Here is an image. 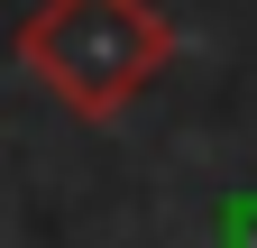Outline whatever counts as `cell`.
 Returning a JSON list of instances; mask_svg holds the SVG:
<instances>
[{
	"mask_svg": "<svg viewBox=\"0 0 257 248\" xmlns=\"http://www.w3.org/2000/svg\"><path fill=\"white\" fill-rule=\"evenodd\" d=\"M19 65L101 129L175 65V19L156 0H37L19 19Z\"/></svg>",
	"mask_w": 257,
	"mask_h": 248,
	"instance_id": "obj_1",
	"label": "cell"
}]
</instances>
